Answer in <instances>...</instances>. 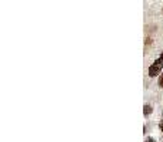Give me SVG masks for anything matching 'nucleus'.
Instances as JSON below:
<instances>
[{
    "label": "nucleus",
    "mask_w": 163,
    "mask_h": 142,
    "mask_svg": "<svg viewBox=\"0 0 163 142\" xmlns=\"http://www.w3.org/2000/svg\"><path fill=\"white\" fill-rule=\"evenodd\" d=\"M163 68V53L154 60V63L149 67V77H156L160 74V70Z\"/></svg>",
    "instance_id": "f257e3e1"
},
{
    "label": "nucleus",
    "mask_w": 163,
    "mask_h": 142,
    "mask_svg": "<svg viewBox=\"0 0 163 142\" xmlns=\"http://www.w3.org/2000/svg\"><path fill=\"white\" fill-rule=\"evenodd\" d=\"M159 85L163 88V73H162V75H160V78H159Z\"/></svg>",
    "instance_id": "7ed1b4c3"
},
{
    "label": "nucleus",
    "mask_w": 163,
    "mask_h": 142,
    "mask_svg": "<svg viewBox=\"0 0 163 142\" xmlns=\"http://www.w3.org/2000/svg\"><path fill=\"white\" fill-rule=\"evenodd\" d=\"M159 128H160V131H162V132H163V121H162V122H160V124H159Z\"/></svg>",
    "instance_id": "39448f33"
},
{
    "label": "nucleus",
    "mask_w": 163,
    "mask_h": 142,
    "mask_svg": "<svg viewBox=\"0 0 163 142\" xmlns=\"http://www.w3.org/2000/svg\"><path fill=\"white\" fill-rule=\"evenodd\" d=\"M145 142H156V141H154L153 138H147V139H146V141H145Z\"/></svg>",
    "instance_id": "20e7f679"
},
{
    "label": "nucleus",
    "mask_w": 163,
    "mask_h": 142,
    "mask_svg": "<svg viewBox=\"0 0 163 142\" xmlns=\"http://www.w3.org/2000/svg\"><path fill=\"white\" fill-rule=\"evenodd\" d=\"M143 114H145V116H147V115H149V114H152V107L146 104L145 107H143Z\"/></svg>",
    "instance_id": "f03ea898"
}]
</instances>
